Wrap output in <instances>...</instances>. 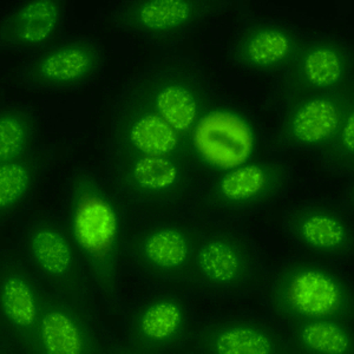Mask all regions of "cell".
<instances>
[{
    "instance_id": "2",
    "label": "cell",
    "mask_w": 354,
    "mask_h": 354,
    "mask_svg": "<svg viewBox=\"0 0 354 354\" xmlns=\"http://www.w3.org/2000/svg\"><path fill=\"white\" fill-rule=\"evenodd\" d=\"M267 306L287 326L334 319L350 320L353 293L348 279L330 266L293 259L280 266L267 281Z\"/></svg>"
},
{
    "instance_id": "13",
    "label": "cell",
    "mask_w": 354,
    "mask_h": 354,
    "mask_svg": "<svg viewBox=\"0 0 354 354\" xmlns=\"http://www.w3.org/2000/svg\"><path fill=\"white\" fill-rule=\"evenodd\" d=\"M283 230L290 241L312 257L340 260L353 247V225L342 205L327 201H310L287 210Z\"/></svg>"
},
{
    "instance_id": "11",
    "label": "cell",
    "mask_w": 354,
    "mask_h": 354,
    "mask_svg": "<svg viewBox=\"0 0 354 354\" xmlns=\"http://www.w3.org/2000/svg\"><path fill=\"white\" fill-rule=\"evenodd\" d=\"M202 236L189 225H147L127 241V252L142 273L162 282L189 281Z\"/></svg>"
},
{
    "instance_id": "21",
    "label": "cell",
    "mask_w": 354,
    "mask_h": 354,
    "mask_svg": "<svg viewBox=\"0 0 354 354\" xmlns=\"http://www.w3.org/2000/svg\"><path fill=\"white\" fill-rule=\"evenodd\" d=\"M63 0H30L4 17L0 28L1 48L39 53L53 44L64 26Z\"/></svg>"
},
{
    "instance_id": "23",
    "label": "cell",
    "mask_w": 354,
    "mask_h": 354,
    "mask_svg": "<svg viewBox=\"0 0 354 354\" xmlns=\"http://www.w3.org/2000/svg\"><path fill=\"white\" fill-rule=\"evenodd\" d=\"M290 352L353 354V332L347 320L322 319L290 326Z\"/></svg>"
},
{
    "instance_id": "5",
    "label": "cell",
    "mask_w": 354,
    "mask_h": 354,
    "mask_svg": "<svg viewBox=\"0 0 354 354\" xmlns=\"http://www.w3.org/2000/svg\"><path fill=\"white\" fill-rule=\"evenodd\" d=\"M263 267L250 239L233 230L202 236L189 281L202 293L238 297L263 283Z\"/></svg>"
},
{
    "instance_id": "4",
    "label": "cell",
    "mask_w": 354,
    "mask_h": 354,
    "mask_svg": "<svg viewBox=\"0 0 354 354\" xmlns=\"http://www.w3.org/2000/svg\"><path fill=\"white\" fill-rule=\"evenodd\" d=\"M133 83L185 141L215 101L202 68L192 58L182 55L157 58Z\"/></svg>"
},
{
    "instance_id": "8",
    "label": "cell",
    "mask_w": 354,
    "mask_h": 354,
    "mask_svg": "<svg viewBox=\"0 0 354 354\" xmlns=\"http://www.w3.org/2000/svg\"><path fill=\"white\" fill-rule=\"evenodd\" d=\"M111 148L115 160L135 156L185 157V138L158 115L133 82L113 108Z\"/></svg>"
},
{
    "instance_id": "14",
    "label": "cell",
    "mask_w": 354,
    "mask_h": 354,
    "mask_svg": "<svg viewBox=\"0 0 354 354\" xmlns=\"http://www.w3.org/2000/svg\"><path fill=\"white\" fill-rule=\"evenodd\" d=\"M113 182L122 195L140 205H173L189 189V162L176 156L115 160Z\"/></svg>"
},
{
    "instance_id": "15",
    "label": "cell",
    "mask_w": 354,
    "mask_h": 354,
    "mask_svg": "<svg viewBox=\"0 0 354 354\" xmlns=\"http://www.w3.org/2000/svg\"><path fill=\"white\" fill-rule=\"evenodd\" d=\"M190 325L185 299L158 293L143 299L125 319V340L135 353H163L181 345Z\"/></svg>"
},
{
    "instance_id": "9",
    "label": "cell",
    "mask_w": 354,
    "mask_h": 354,
    "mask_svg": "<svg viewBox=\"0 0 354 354\" xmlns=\"http://www.w3.org/2000/svg\"><path fill=\"white\" fill-rule=\"evenodd\" d=\"M104 63V48L100 41L73 37L35 53L21 68L19 77L33 90L71 93L95 81Z\"/></svg>"
},
{
    "instance_id": "25",
    "label": "cell",
    "mask_w": 354,
    "mask_h": 354,
    "mask_svg": "<svg viewBox=\"0 0 354 354\" xmlns=\"http://www.w3.org/2000/svg\"><path fill=\"white\" fill-rule=\"evenodd\" d=\"M319 157L330 169L351 174L354 162V108L346 113L337 133L330 138Z\"/></svg>"
},
{
    "instance_id": "24",
    "label": "cell",
    "mask_w": 354,
    "mask_h": 354,
    "mask_svg": "<svg viewBox=\"0 0 354 354\" xmlns=\"http://www.w3.org/2000/svg\"><path fill=\"white\" fill-rule=\"evenodd\" d=\"M38 120L31 108L4 104L0 111V163L15 161L36 150Z\"/></svg>"
},
{
    "instance_id": "20",
    "label": "cell",
    "mask_w": 354,
    "mask_h": 354,
    "mask_svg": "<svg viewBox=\"0 0 354 354\" xmlns=\"http://www.w3.org/2000/svg\"><path fill=\"white\" fill-rule=\"evenodd\" d=\"M196 350L205 354L290 353L288 339L261 319H230L213 322L195 337Z\"/></svg>"
},
{
    "instance_id": "22",
    "label": "cell",
    "mask_w": 354,
    "mask_h": 354,
    "mask_svg": "<svg viewBox=\"0 0 354 354\" xmlns=\"http://www.w3.org/2000/svg\"><path fill=\"white\" fill-rule=\"evenodd\" d=\"M48 158L45 150L36 149L28 156L0 163V218L3 221H10L24 212L32 200Z\"/></svg>"
},
{
    "instance_id": "6",
    "label": "cell",
    "mask_w": 354,
    "mask_h": 354,
    "mask_svg": "<svg viewBox=\"0 0 354 354\" xmlns=\"http://www.w3.org/2000/svg\"><path fill=\"white\" fill-rule=\"evenodd\" d=\"M290 168L274 158H258L220 174L208 185L205 205L227 218H243L274 205L290 185Z\"/></svg>"
},
{
    "instance_id": "1",
    "label": "cell",
    "mask_w": 354,
    "mask_h": 354,
    "mask_svg": "<svg viewBox=\"0 0 354 354\" xmlns=\"http://www.w3.org/2000/svg\"><path fill=\"white\" fill-rule=\"evenodd\" d=\"M65 225L97 292L115 304L127 252L124 209L90 170L80 168L68 178Z\"/></svg>"
},
{
    "instance_id": "19",
    "label": "cell",
    "mask_w": 354,
    "mask_h": 354,
    "mask_svg": "<svg viewBox=\"0 0 354 354\" xmlns=\"http://www.w3.org/2000/svg\"><path fill=\"white\" fill-rule=\"evenodd\" d=\"M302 41L293 28L281 21H250L234 38L230 61L250 73H280L290 68Z\"/></svg>"
},
{
    "instance_id": "17",
    "label": "cell",
    "mask_w": 354,
    "mask_h": 354,
    "mask_svg": "<svg viewBox=\"0 0 354 354\" xmlns=\"http://www.w3.org/2000/svg\"><path fill=\"white\" fill-rule=\"evenodd\" d=\"M287 73L290 98L347 88L352 84L350 48L337 37L304 41Z\"/></svg>"
},
{
    "instance_id": "3",
    "label": "cell",
    "mask_w": 354,
    "mask_h": 354,
    "mask_svg": "<svg viewBox=\"0 0 354 354\" xmlns=\"http://www.w3.org/2000/svg\"><path fill=\"white\" fill-rule=\"evenodd\" d=\"M261 145L260 127L247 110L214 101L185 140V158L198 169L220 175L258 160Z\"/></svg>"
},
{
    "instance_id": "12",
    "label": "cell",
    "mask_w": 354,
    "mask_h": 354,
    "mask_svg": "<svg viewBox=\"0 0 354 354\" xmlns=\"http://www.w3.org/2000/svg\"><path fill=\"white\" fill-rule=\"evenodd\" d=\"M353 108V84L333 93L290 98L277 129L279 143L288 149L318 153Z\"/></svg>"
},
{
    "instance_id": "18",
    "label": "cell",
    "mask_w": 354,
    "mask_h": 354,
    "mask_svg": "<svg viewBox=\"0 0 354 354\" xmlns=\"http://www.w3.org/2000/svg\"><path fill=\"white\" fill-rule=\"evenodd\" d=\"M100 330L77 300L45 294L38 333V354H101Z\"/></svg>"
},
{
    "instance_id": "16",
    "label": "cell",
    "mask_w": 354,
    "mask_h": 354,
    "mask_svg": "<svg viewBox=\"0 0 354 354\" xmlns=\"http://www.w3.org/2000/svg\"><path fill=\"white\" fill-rule=\"evenodd\" d=\"M44 290L23 263L3 260L0 272L1 325L17 346L38 354V333L44 306Z\"/></svg>"
},
{
    "instance_id": "7",
    "label": "cell",
    "mask_w": 354,
    "mask_h": 354,
    "mask_svg": "<svg viewBox=\"0 0 354 354\" xmlns=\"http://www.w3.org/2000/svg\"><path fill=\"white\" fill-rule=\"evenodd\" d=\"M21 250L37 277L56 294L73 300L84 295V266L65 222L48 215L33 218L21 236Z\"/></svg>"
},
{
    "instance_id": "10",
    "label": "cell",
    "mask_w": 354,
    "mask_h": 354,
    "mask_svg": "<svg viewBox=\"0 0 354 354\" xmlns=\"http://www.w3.org/2000/svg\"><path fill=\"white\" fill-rule=\"evenodd\" d=\"M215 5L202 0H131L113 12V23L156 48H174L213 12Z\"/></svg>"
}]
</instances>
